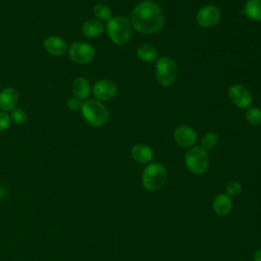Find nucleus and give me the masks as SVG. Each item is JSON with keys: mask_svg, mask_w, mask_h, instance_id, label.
<instances>
[{"mask_svg": "<svg viewBox=\"0 0 261 261\" xmlns=\"http://www.w3.org/2000/svg\"><path fill=\"white\" fill-rule=\"evenodd\" d=\"M167 179L166 168L158 163L153 162L148 164L142 173V185L150 192H155L160 190Z\"/></svg>", "mask_w": 261, "mask_h": 261, "instance_id": "obj_4", "label": "nucleus"}, {"mask_svg": "<svg viewBox=\"0 0 261 261\" xmlns=\"http://www.w3.org/2000/svg\"><path fill=\"white\" fill-rule=\"evenodd\" d=\"M68 109L72 110V111H76V110H81L82 109V106H83V103H82V100L76 98V97H71L67 100V103H66Z\"/></svg>", "mask_w": 261, "mask_h": 261, "instance_id": "obj_26", "label": "nucleus"}, {"mask_svg": "<svg viewBox=\"0 0 261 261\" xmlns=\"http://www.w3.org/2000/svg\"><path fill=\"white\" fill-rule=\"evenodd\" d=\"M94 96L100 101H108L116 94V86L110 80H100L93 87Z\"/></svg>", "mask_w": 261, "mask_h": 261, "instance_id": "obj_10", "label": "nucleus"}, {"mask_svg": "<svg viewBox=\"0 0 261 261\" xmlns=\"http://www.w3.org/2000/svg\"><path fill=\"white\" fill-rule=\"evenodd\" d=\"M230 101L239 108H248L252 103V95L247 88L242 85H233L228 89Z\"/></svg>", "mask_w": 261, "mask_h": 261, "instance_id": "obj_9", "label": "nucleus"}, {"mask_svg": "<svg viewBox=\"0 0 261 261\" xmlns=\"http://www.w3.org/2000/svg\"><path fill=\"white\" fill-rule=\"evenodd\" d=\"M246 119L251 124H259L261 123V109L252 107L246 111Z\"/></svg>", "mask_w": 261, "mask_h": 261, "instance_id": "obj_23", "label": "nucleus"}, {"mask_svg": "<svg viewBox=\"0 0 261 261\" xmlns=\"http://www.w3.org/2000/svg\"><path fill=\"white\" fill-rule=\"evenodd\" d=\"M18 102V93L13 88H5L0 92V109L8 112L16 107Z\"/></svg>", "mask_w": 261, "mask_h": 261, "instance_id": "obj_13", "label": "nucleus"}, {"mask_svg": "<svg viewBox=\"0 0 261 261\" xmlns=\"http://www.w3.org/2000/svg\"><path fill=\"white\" fill-rule=\"evenodd\" d=\"M10 117H11V120L18 125L25 123L28 120L27 112L22 108H19V107H15L13 110H11Z\"/></svg>", "mask_w": 261, "mask_h": 261, "instance_id": "obj_22", "label": "nucleus"}, {"mask_svg": "<svg viewBox=\"0 0 261 261\" xmlns=\"http://www.w3.org/2000/svg\"><path fill=\"white\" fill-rule=\"evenodd\" d=\"M82 114L84 119L92 126H102L109 119V112L105 105L96 99H90L83 103Z\"/></svg>", "mask_w": 261, "mask_h": 261, "instance_id": "obj_2", "label": "nucleus"}, {"mask_svg": "<svg viewBox=\"0 0 261 261\" xmlns=\"http://www.w3.org/2000/svg\"><path fill=\"white\" fill-rule=\"evenodd\" d=\"M185 162L190 171L196 174L204 173L209 166V156L200 146L191 147L185 155Z\"/></svg>", "mask_w": 261, "mask_h": 261, "instance_id": "obj_5", "label": "nucleus"}, {"mask_svg": "<svg viewBox=\"0 0 261 261\" xmlns=\"http://www.w3.org/2000/svg\"><path fill=\"white\" fill-rule=\"evenodd\" d=\"M129 20L122 16H115L107 21L106 31L110 40L116 45L126 44L133 33V28Z\"/></svg>", "mask_w": 261, "mask_h": 261, "instance_id": "obj_3", "label": "nucleus"}, {"mask_svg": "<svg viewBox=\"0 0 261 261\" xmlns=\"http://www.w3.org/2000/svg\"><path fill=\"white\" fill-rule=\"evenodd\" d=\"M130 23L140 33L153 34L162 29L164 15L158 4L152 1H143L133 9Z\"/></svg>", "mask_w": 261, "mask_h": 261, "instance_id": "obj_1", "label": "nucleus"}, {"mask_svg": "<svg viewBox=\"0 0 261 261\" xmlns=\"http://www.w3.org/2000/svg\"><path fill=\"white\" fill-rule=\"evenodd\" d=\"M43 46H44L45 50L53 56H62L68 50L66 42L62 38L57 37V36L47 37L44 40Z\"/></svg>", "mask_w": 261, "mask_h": 261, "instance_id": "obj_12", "label": "nucleus"}, {"mask_svg": "<svg viewBox=\"0 0 261 261\" xmlns=\"http://www.w3.org/2000/svg\"><path fill=\"white\" fill-rule=\"evenodd\" d=\"M218 143V137L216 134L214 133H207L203 136L202 140H201V147L203 149L207 150H211L213 149Z\"/></svg>", "mask_w": 261, "mask_h": 261, "instance_id": "obj_21", "label": "nucleus"}, {"mask_svg": "<svg viewBox=\"0 0 261 261\" xmlns=\"http://www.w3.org/2000/svg\"><path fill=\"white\" fill-rule=\"evenodd\" d=\"M137 54H138V57L141 60L146 61V62L153 61L158 57L157 49L154 46L149 45V44H145V45L140 46L137 50Z\"/></svg>", "mask_w": 261, "mask_h": 261, "instance_id": "obj_19", "label": "nucleus"}, {"mask_svg": "<svg viewBox=\"0 0 261 261\" xmlns=\"http://www.w3.org/2000/svg\"><path fill=\"white\" fill-rule=\"evenodd\" d=\"M213 211L219 216H226L232 210L231 198L226 194H218L212 203Z\"/></svg>", "mask_w": 261, "mask_h": 261, "instance_id": "obj_14", "label": "nucleus"}, {"mask_svg": "<svg viewBox=\"0 0 261 261\" xmlns=\"http://www.w3.org/2000/svg\"><path fill=\"white\" fill-rule=\"evenodd\" d=\"M132 157L140 163H149L154 158V152L148 145L137 144L132 148Z\"/></svg>", "mask_w": 261, "mask_h": 261, "instance_id": "obj_15", "label": "nucleus"}, {"mask_svg": "<svg viewBox=\"0 0 261 261\" xmlns=\"http://www.w3.org/2000/svg\"><path fill=\"white\" fill-rule=\"evenodd\" d=\"M244 12L250 19L261 21V0H248Z\"/></svg>", "mask_w": 261, "mask_h": 261, "instance_id": "obj_18", "label": "nucleus"}, {"mask_svg": "<svg viewBox=\"0 0 261 261\" xmlns=\"http://www.w3.org/2000/svg\"><path fill=\"white\" fill-rule=\"evenodd\" d=\"M225 191H226V195H228L230 198L237 197L242 192V185L238 180H230L226 185Z\"/></svg>", "mask_w": 261, "mask_h": 261, "instance_id": "obj_24", "label": "nucleus"}, {"mask_svg": "<svg viewBox=\"0 0 261 261\" xmlns=\"http://www.w3.org/2000/svg\"><path fill=\"white\" fill-rule=\"evenodd\" d=\"M69 58L77 64H86L93 60L95 56V49L86 42H74L68 49Z\"/></svg>", "mask_w": 261, "mask_h": 261, "instance_id": "obj_7", "label": "nucleus"}, {"mask_svg": "<svg viewBox=\"0 0 261 261\" xmlns=\"http://www.w3.org/2000/svg\"><path fill=\"white\" fill-rule=\"evenodd\" d=\"M94 14L97 17L98 20H106L108 21L110 18H112V12L109 6L103 3H98L94 6Z\"/></svg>", "mask_w": 261, "mask_h": 261, "instance_id": "obj_20", "label": "nucleus"}, {"mask_svg": "<svg viewBox=\"0 0 261 261\" xmlns=\"http://www.w3.org/2000/svg\"><path fill=\"white\" fill-rule=\"evenodd\" d=\"M11 117L8 112L0 110V132L7 129L10 126Z\"/></svg>", "mask_w": 261, "mask_h": 261, "instance_id": "obj_25", "label": "nucleus"}, {"mask_svg": "<svg viewBox=\"0 0 261 261\" xmlns=\"http://www.w3.org/2000/svg\"><path fill=\"white\" fill-rule=\"evenodd\" d=\"M7 196V190L3 184L0 182V200L4 199Z\"/></svg>", "mask_w": 261, "mask_h": 261, "instance_id": "obj_27", "label": "nucleus"}, {"mask_svg": "<svg viewBox=\"0 0 261 261\" xmlns=\"http://www.w3.org/2000/svg\"><path fill=\"white\" fill-rule=\"evenodd\" d=\"M196 19L198 24L202 28H211L218 23L220 19V11L216 6L205 5L198 10Z\"/></svg>", "mask_w": 261, "mask_h": 261, "instance_id": "obj_8", "label": "nucleus"}, {"mask_svg": "<svg viewBox=\"0 0 261 261\" xmlns=\"http://www.w3.org/2000/svg\"><path fill=\"white\" fill-rule=\"evenodd\" d=\"M155 71L158 83L164 87L170 86L177 73L175 62L169 57H160L156 62Z\"/></svg>", "mask_w": 261, "mask_h": 261, "instance_id": "obj_6", "label": "nucleus"}, {"mask_svg": "<svg viewBox=\"0 0 261 261\" xmlns=\"http://www.w3.org/2000/svg\"><path fill=\"white\" fill-rule=\"evenodd\" d=\"M71 90H72L74 97H76L81 100L87 99L91 93L90 82L86 77L79 76L72 82Z\"/></svg>", "mask_w": 261, "mask_h": 261, "instance_id": "obj_17", "label": "nucleus"}, {"mask_svg": "<svg viewBox=\"0 0 261 261\" xmlns=\"http://www.w3.org/2000/svg\"><path fill=\"white\" fill-rule=\"evenodd\" d=\"M253 259H254V261H261V248L258 249V250L254 253Z\"/></svg>", "mask_w": 261, "mask_h": 261, "instance_id": "obj_28", "label": "nucleus"}, {"mask_svg": "<svg viewBox=\"0 0 261 261\" xmlns=\"http://www.w3.org/2000/svg\"><path fill=\"white\" fill-rule=\"evenodd\" d=\"M173 138L179 146L192 147L197 141V134L192 127L180 125L174 130Z\"/></svg>", "mask_w": 261, "mask_h": 261, "instance_id": "obj_11", "label": "nucleus"}, {"mask_svg": "<svg viewBox=\"0 0 261 261\" xmlns=\"http://www.w3.org/2000/svg\"><path fill=\"white\" fill-rule=\"evenodd\" d=\"M82 32L84 34V36H86L89 39H95L100 37L103 32H104V27L103 23L95 18H91L86 20L83 23L82 27Z\"/></svg>", "mask_w": 261, "mask_h": 261, "instance_id": "obj_16", "label": "nucleus"}]
</instances>
